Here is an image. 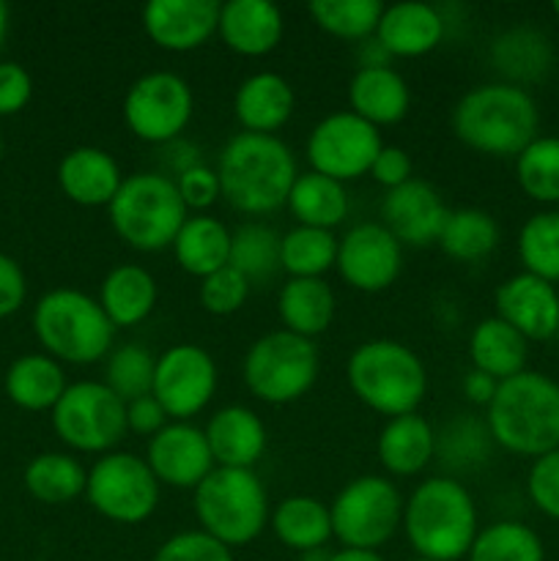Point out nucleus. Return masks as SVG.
I'll return each mask as SVG.
<instances>
[{
	"instance_id": "nucleus-1",
	"label": "nucleus",
	"mask_w": 559,
	"mask_h": 561,
	"mask_svg": "<svg viewBox=\"0 0 559 561\" xmlns=\"http://www.w3.org/2000/svg\"><path fill=\"white\" fill-rule=\"evenodd\" d=\"M223 201L244 217H266L288 203L299 168L288 142L277 135L239 131L217 159Z\"/></svg>"
},
{
	"instance_id": "nucleus-2",
	"label": "nucleus",
	"mask_w": 559,
	"mask_h": 561,
	"mask_svg": "<svg viewBox=\"0 0 559 561\" xmlns=\"http://www.w3.org/2000/svg\"><path fill=\"white\" fill-rule=\"evenodd\" d=\"M455 137L482 157H518L537 137L540 110L526 88L486 82L455 102L449 115Z\"/></svg>"
},
{
	"instance_id": "nucleus-3",
	"label": "nucleus",
	"mask_w": 559,
	"mask_h": 561,
	"mask_svg": "<svg viewBox=\"0 0 559 561\" xmlns=\"http://www.w3.org/2000/svg\"><path fill=\"white\" fill-rule=\"evenodd\" d=\"M403 529L414 557L460 561L480 531L471 493L455 477H427L403 502Z\"/></svg>"
},
{
	"instance_id": "nucleus-4",
	"label": "nucleus",
	"mask_w": 559,
	"mask_h": 561,
	"mask_svg": "<svg viewBox=\"0 0 559 561\" xmlns=\"http://www.w3.org/2000/svg\"><path fill=\"white\" fill-rule=\"evenodd\" d=\"M491 442L521 458H540L559 449V383L543 373L524 370L499 381L486 409Z\"/></svg>"
},
{
	"instance_id": "nucleus-5",
	"label": "nucleus",
	"mask_w": 559,
	"mask_h": 561,
	"mask_svg": "<svg viewBox=\"0 0 559 561\" xmlns=\"http://www.w3.org/2000/svg\"><path fill=\"white\" fill-rule=\"evenodd\" d=\"M345 381L362 405L387 420L417 414L427 394V370L417 351L387 337L367 340L351 351Z\"/></svg>"
},
{
	"instance_id": "nucleus-6",
	"label": "nucleus",
	"mask_w": 559,
	"mask_h": 561,
	"mask_svg": "<svg viewBox=\"0 0 559 561\" xmlns=\"http://www.w3.org/2000/svg\"><path fill=\"white\" fill-rule=\"evenodd\" d=\"M33 334L44 354L60 365H93L113 351L115 327L96 296L77 288H55L33 307Z\"/></svg>"
},
{
	"instance_id": "nucleus-7",
	"label": "nucleus",
	"mask_w": 559,
	"mask_h": 561,
	"mask_svg": "<svg viewBox=\"0 0 559 561\" xmlns=\"http://www.w3.org/2000/svg\"><path fill=\"white\" fill-rule=\"evenodd\" d=\"M192 510L201 531L230 551L250 546L266 531L269 493L252 469H217L192 491Z\"/></svg>"
},
{
	"instance_id": "nucleus-8",
	"label": "nucleus",
	"mask_w": 559,
	"mask_h": 561,
	"mask_svg": "<svg viewBox=\"0 0 559 561\" xmlns=\"http://www.w3.org/2000/svg\"><path fill=\"white\" fill-rule=\"evenodd\" d=\"M107 217L126 247L159 252L173 247L190 211L168 173H132L115 192Z\"/></svg>"
},
{
	"instance_id": "nucleus-9",
	"label": "nucleus",
	"mask_w": 559,
	"mask_h": 561,
	"mask_svg": "<svg viewBox=\"0 0 559 561\" xmlns=\"http://www.w3.org/2000/svg\"><path fill=\"white\" fill-rule=\"evenodd\" d=\"M318 370L321 356L316 343L285 329L261 334L241 362L244 387L266 405H288L305 398L316 387Z\"/></svg>"
},
{
	"instance_id": "nucleus-10",
	"label": "nucleus",
	"mask_w": 559,
	"mask_h": 561,
	"mask_svg": "<svg viewBox=\"0 0 559 561\" xmlns=\"http://www.w3.org/2000/svg\"><path fill=\"white\" fill-rule=\"evenodd\" d=\"M403 502L389 477L362 474L345 482L329 504L334 540L343 548L378 551L398 535L403 524Z\"/></svg>"
},
{
	"instance_id": "nucleus-11",
	"label": "nucleus",
	"mask_w": 559,
	"mask_h": 561,
	"mask_svg": "<svg viewBox=\"0 0 559 561\" xmlns=\"http://www.w3.org/2000/svg\"><path fill=\"white\" fill-rule=\"evenodd\" d=\"M53 431L66 447L85 455L115 453L126 436V403L104 381H77L66 387L49 411Z\"/></svg>"
},
{
	"instance_id": "nucleus-12",
	"label": "nucleus",
	"mask_w": 559,
	"mask_h": 561,
	"mask_svg": "<svg viewBox=\"0 0 559 561\" xmlns=\"http://www.w3.org/2000/svg\"><path fill=\"white\" fill-rule=\"evenodd\" d=\"M159 482L146 458L135 453H107L88 469L85 499L104 520L137 526L157 513Z\"/></svg>"
},
{
	"instance_id": "nucleus-13",
	"label": "nucleus",
	"mask_w": 559,
	"mask_h": 561,
	"mask_svg": "<svg viewBox=\"0 0 559 561\" xmlns=\"http://www.w3.org/2000/svg\"><path fill=\"white\" fill-rule=\"evenodd\" d=\"M195 113L190 82L175 71H148L124 96V124L137 140L168 146L179 140Z\"/></svg>"
},
{
	"instance_id": "nucleus-14",
	"label": "nucleus",
	"mask_w": 559,
	"mask_h": 561,
	"mask_svg": "<svg viewBox=\"0 0 559 561\" xmlns=\"http://www.w3.org/2000/svg\"><path fill=\"white\" fill-rule=\"evenodd\" d=\"M381 148V131L376 126L351 110H338L312 126L305 153L312 173L349 184L370 173Z\"/></svg>"
},
{
	"instance_id": "nucleus-15",
	"label": "nucleus",
	"mask_w": 559,
	"mask_h": 561,
	"mask_svg": "<svg viewBox=\"0 0 559 561\" xmlns=\"http://www.w3.org/2000/svg\"><path fill=\"white\" fill-rule=\"evenodd\" d=\"M217 362L203 345L179 343L157 356L151 394L168 411L170 422H190L217 394Z\"/></svg>"
},
{
	"instance_id": "nucleus-16",
	"label": "nucleus",
	"mask_w": 559,
	"mask_h": 561,
	"mask_svg": "<svg viewBox=\"0 0 559 561\" xmlns=\"http://www.w3.org/2000/svg\"><path fill=\"white\" fill-rule=\"evenodd\" d=\"M340 279L360 294L392 288L403 268V244L381 222H360L338 239Z\"/></svg>"
},
{
	"instance_id": "nucleus-17",
	"label": "nucleus",
	"mask_w": 559,
	"mask_h": 561,
	"mask_svg": "<svg viewBox=\"0 0 559 561\" xmlns=\"http://www.w3.org/2000/svg\"><path fill=\"white\" fill-rule=\"evenodd\" d=\"M146 463L159 485L175 491H195L217 469L206 433L192 422H168L157 436L148 438Z\"/></svg>"
},
{
	"instance_id": "nucleus-18",
	"label": "nucleus",
	"mask_w": 559,
	"mask_h": 561,
	"mask_svg": "<svg viewBox=\"0 0 559 561\" xmlns=\"http://www.w3.org/2000/svg\"><path fill=\"white\" fill-rule=\"evenodd\" d=\"M142 31L164 53L201 49L219 27L217 0H151L142 5Z\"/></svg>"
},
{
	"instance_id": "nucleus-19",
	"label": "nucleus",
	"mask_w": 559,
	"mask_h": 561,
	"mask_svg": "<svg viewBox=\"0 0 559 561\" xmlns=\"http://www.w3.org/2000/svg\"><path fill=\"white\" fill-rule=\"evenodd\" d=\"M497 318L515 329L529 343L551 340L559 332V294L557 285L518 272L504 279L493 296Z\"/></svg>"
},
{
	"instance_id": "nucleus-20",
	"label": "nucleus",
	"mask_w": 559,
	"mask_h": 561,
	"mask_svg": "<svg viewBox=\"0 0 559 561\" xmlns=\"http://www.w3.org/2000/svg\"><path fill=\"white\" fill-rule=\"evenodd\" d=\"M447 214L438 192L422 179L389 190L381 201V225L406 247H427L438 241Z\"/></svg>"
},
{
	"instance_id": "nucleus-21",
	"label": "nucleus",
	"mask_w": 559,
	"mask_h": 561,
	"mask_svg": "<svg viewBox=\"0 0 559 561\" xmlns=\"http://www.w3.org/2000/svg\"><path fill=\"white\" fill-rule=\"evenodd\" d=\"M447 25L438 5L403 0L384 5L376 27V42L389 58H422L442 44Z\"/></svg>"
},
{
	"instance_id": "nucleus-22",
	"label": "nucleus",
	"mask_w": 559,
	"mask_h": 561,
	"mask_svg": "<svg viewBox=\"0 0 559 561\" xmlns=\"http://www.w3.org/2000/svg\"><path fill=\"white\" fill-rule=\"evenodd\" d=\"M283 11L269 0H228L219 3L217 36L241 58H263L283 42Z\"/></svg>"
},
{
	"instance_id": "nucleus-23",
	"label": "nucleus",
	"mask_w": 559,
	"mask_h": 561,
	"mask_svg": "<svg viewBox=\"0 0 559 561\" xmlns=\"http://www.w3.org/2000/svg\"><path fill=\"white\" fill-rule=\"evenodd\" d=\"M206 442L214 463L223 469H255L269 444L266 425L247 405H225L208 416Z\"/></svg>"
},
{
	"instance_id": "nucleus-24",
	"label": "nucleus",
	"mask_w": 559,
	"mask_h": 561,
	"mask_svg": "<svg viewBox=\"0 0 559 561\" xmlns=\"http://www.w3.org/2000/svg\"><path fill=\"white\" fill-rule=\"evenodd\" d=\"M126 175L110 151L99 146H77L58 164V186L82 208H107Z\"/></svg>"
},
{
	"instance_id": "nucleus-25",
	"label": "nucleus",
	"mask_w": 559,
	"mask_h": 561,
	"mask_svg": "<svg viewBox=\"0 0 559 561\" xmlns=\"http://www.w3.org/2000/svg\"><path fill=\"white\" fill-rule=\"evenodd\" d=\"M296 93L277 71H255L233 93V115L239 126L252 135H274L290 121Z\"/></svg>"
},
{
	"instance_id": "nucleus-26",
	"label": "nucleus",
	"mask_w": 559,
	"mask_h": 561,
	"mask_svg": "<svg viewBox=\"0 0 559 561\" xmlns=\"http://www.w3.org/2000/svg\"><path fill=\"white\" fill-rule=\"evenodd\" d=\"M351 113L365 118L376 129L395 126L409 115L411 88L392 66H367L356 69L349 82Z\"/></svg>"
},
{
	"instance_id": "nucleus-27",
	"label": "nucleus",
	"mask_w": 559,
	"mask_h": 561,
	"mask_svg": "<svg viewBox=\"0 0 559 561\" xmlns=\"http://www.w3.org/2000/svg\"><path fill=\"white\" fill-rule=\"evenodd\" d=\"M438 453V436L420 414L395 416L384 422L376 442V455L389 477H414L431 466Z\"/></svg>"
},
{
	"instance_id": "nucleus-28",
	"label": "nucleus",
	"mask_w": 559,
	"mask_h": 561,
	"mask_svg": "<svg viewBox=\"0 0 559 561\" xmlns=\"http://www.w3.org/2000/svg\"><path fill=\"white\" fill-rule=\"evenodd\" d=\"M157 279L137 263H121L104 274L96 301L115 329H132L146 321L157 307Z\"/></svg>"
},
{
	"instance_id": "nucleus-29",
	"label": "nucleus",
	"mask_w": 559,
	"mask_h": 561,
	"mask_svg": "<svg viewBox=\"0 0 559 561\" xmlns=\"http://www.w3.org/2000/svg\"><path fill=\"white\" fill-rule=\"evenodd\" d=\"M338 299L327 279L288 277L277 294V316L283 329L305 340H316L334 321Z\"/></svg>"
},
{
	"instance_id": "nucleus-30",
	"label": "nucleus",
	"mask_w": 559,
	"mask_h": 561,
	"mask_svg": "<svg viewBox=\"0 0 559 561\" xmlns=\"http://www.w3.org/2000/svg\"><path fill=\"white\" fill-rule=\"evenodd\" d=\"M230 236L233 230L225 228V222L212 214H190L170 250L181 272L206 279L230 263Z\"/></svg>"
},
{
	"instance_id": "nucleus-31",
	"label": "nucleus",
	"mask_w": 559,
	"mask_h": 561,
	"mask_svg": "<svg viewBox=\"0 0 559 561\" xmlns=\"http://www.w3.org/2000/svg\"><path fill=\"white\" fill-rule=\"evenodd\" d=\"M5 394L22 411H53L66 392L64 365L47 354L16 356L3 378Z\"/></svg>"
},
{
	"instance_id": "nucleus-32",
	"label": "nucleus",
	"mask_w": 559,
	"mask_h": 561,
	"mask_svg": "<svg viewBox=\"0 0 559 561\" xmlns=\"http://www.w3.org/2000/svg\"><path fill=\"white\" fill-rule=\"evenodd\" d=\"M269 529L285 548L296 553L327 548V542L334 537L329 504L305 493L283 499L269 515Z\"/></svg>"
},
{
	"instance_id": "nucleus-33",
	"label": "nucleus",
	"mask_w": 559,
	"mask_h": 561,
	"mask_svg": "<svg viewBox=\"0 0 559 561\" xmlns=\"http://www.w3.org/2000/svg\"><path fill=\"white\" fill-rule=\"evenodd\" d=\"M471 367L497 381L518 376L526 370L529 359V340L521 337L502 318H486L469 334Z\"/></svg>"
},
{
	"instance_id": "nucleus-34",
	"label": "nucleus",
	"mask_w": 559,
	"mask_h": 561,
	"mask_svg": "<svg viewBox=\"0 0 559 561\" xmlns=\"http://www.w3.org/2000/svg\"><path fill=\"white\" fill-rule=\"evenodd\" d=\"M285 208H288L290 217L296 219V225L332 230L334 233V228L343 225L345 217H349L351 203L345 184L307 170V173L296 175Z\"/></svg>"
},
{
	"instance_id": "nucleus-35",
	"label": "nucleus",
	"mask_w": 559,
	"mask_h": 561,
	"mask_svg": "<svg viewBox=\"0 0 559 561\" xmlns=\"http://www.w3.org/2000/svg\"><path fill=\"white\" fill-rule=\"evenodd\" d=\"M491 60L497 66L502 82L524 88L526 82H537L551 69V44L535 27H510L499 33L491 44Z\"/></svg>"
},
{
	"instance_id": "nucleus-36",
	"label": "nucleus",
	"mask_w": 559,
	"mask_h": 561,
	"mask_svg": "<svg viewBox=\"0 0 559 561\" xmlns=\"http://www.w3.org/2000/svg\"><path fill=\"white\" fill-rule=\"evenodd\" d=\"M25 488L42 504H69L85 496L88 469L69 453H42L25 466Z\"/></svg>"
},
{
	"instance_id": "nucleus-37",
	"label": "nucleus",
	"mask_w": 559,
	"mask_h": 561,
	"mask_svg": "<svg viewBox=\"0 0 559 561\" xmlns=\"http://www.w3.org/2000/svg\"><path fill=\"white\" fill-rule=\"evenodd\" d=\"M436 244L453 261L480 263L499 247V225L482 208H458L447 214Z\"/></svg>"
},
{
	"instance_id": "nucleus-38",
	"label": "nucleus",
	"mask_w": 559,
	"mask_h": 561,
	"mask_svg": "<svg viewBox=\"0 0 559 561\" xmlns=\"http://www.w3.org/2000/svg\"><path fill=\"white\" fill-rule=\"evenodd\" d=\"M338 261V236L332 230L296 225L280 236V268L296 279H323Z\"/></svg>"
},
{
	"instance_id": "nucleus-39",
	"label": "nucleus",
	"mask_w": 559,
	"mask_h": 561,
	"mask_svg": "<svg viewBox=\"0 0 559 561\" xmlns=\"http://www.w3.org/2000/svg\"><path fill=\"white\" fill-rule=\"evenodd\" d=\"M469 561H546V546L532 526L521 520H497L477 531Z\"/></svg>"
},
{
	"instance_id": "nucleus-40",
	"label": "nucleus",
	"mask_w": 559,
	"mask_h": 561,
	"mask_svg": "<svg viewBox=\"0 0 559 561\" xmlns=\"http://www.w3.org/2000/svg\"><path fill=\"white\" fill-rule=\"evenodd\" d=\"M252 283H269L280 268V233L263 222H244L230 236V263Z\"/></svg>"
},
{
	"instance_id": "nucleus-41",
	"label": "nucleus",
	"mask_w": 559,
	"mask_h": 561,
	"mask_svg": "<svg viewBox=\"0 0 559 561\" xmlns=\"http://www.w3.org/2000/svg\"><path fill=\"white\" fill-rule=\"evenodd\" d=\"M384 3L378 0H312L310 16L323 33L343 42H367L376 36Z\"/></svg>"
},
{
	"instance_id": "nucleus-42",
	"label": "nucleus",
	"mask_w": 559,
	"mask_h": 561,
	"mask_svg": "<svg viewBox=\"0 0 559 561\" xmlns=\"http://www.w3.org/2000/svg\"><path fill=\"white\" fill-rule=\"evenodd\" d=\"M518 257L526 274L559 283V211H537L521 225Z\"/></svg>"
},
{
	"instance_id": "nucleus-43",
	"label": "nucleus",
	"mask_w": 559,
	"mask_h": 561,
	"mask_svg": "<svg viewBox=\"0 0 559 561\" xmlns=\"http://www.w3.org/2000/svg\"><path fill=\"white\" fill-rule=\"evenodd\" d=\"M515 179L535 203H559V137L537 135L515 157Z\"/></svg>"
},
{
	"instance_id": "nucleus-44",
	"label": "nucleus",
	"mask_w": 559,
	"mask_h": 561,
	"mask_svg": "<svg viewBox=\"0 0 559 561\" xmlns=\"http://www.w3.org/2000/svg\"><path fill=\"white\" fill-rule=\"evenodd\" d=\"M153 370H157V356L148 354V348L142 345L126 343L110 351L107 365H104V383L124 403H132V400L151 394Z\"/></svg>"
},
{
	"instance_id": "nucleus-45",
	"label": "nucleus",
	"mask_w": 559,
	"mask_h": 561,
	"mask_svg": "<svg viewBox=\"0 0 559 561\" xmlns=\"http://www.w3.org/2000/svg\"><path fill=\"white\" fill-rule=\"evenodd\" d=\"M250 288L252 285L244 274L236 272L233 266H225L201 279V307L208 316H233L247 305Z\"/></svg>"
},
{
	"instance_id": "nucleus-46",
	"label": "nucleus",
	"mask_w": 559,
	"mask_h": 561,
	"mask_svg": "<svg viewBox=\"0 0 559 561\" xmlns=\"http://www.w3.org/2000/svg\"><path fill=\"white\" fill-rule=\"evenodd\" d=\"M153 561H233V551L206 531L190 529L168 537L153 553Z\"/></svg>"
},
{
	"instance_id": "nucleus-47",
	"label": "nucleus",
	"mask_w": 559,
	"mask_h": 561,
	"mask_svg": "<svg viewBox=\"0 0 559 561\" xmlns=\"http://www.w3.org/2000/svg\"><path fill=\"white\" fill-rule=\"evenodd\" d=\"M526 493L546 518L559 520V449L532 460Z\"/></svg>"
},
{
	"instance_id": "nucleus-48",
	"label": "nucleus",
	"mask_w": 559,
	"mask_h": 561,
	"mask_svg": "<svg viewBox=\"0 0 559 561\" xmlns=\"http://www.w3.org/2000/svg\"><path fill=\"white\" fill-rule=\"evenodd\" d=\"M175 190H179L181 201H184L186 211L192 214H208V208L223 197L219 190V175L208 164H192L181 175H175Z\"/></svg>"
},
{
	"instance_id": "nucleus-49",
	"label": "nucleus",
	"mask_w": 559,
	"mask_h": 561,
	"mask_svg": "<svg viewBox=\"0 0 559 561\" xmlns=\"http://www.w3.org/2000/svg\"><path fill=\"white\" fill-rule=\"evenodd\" d=\"M33 96V80L16 60H0V118L16 115Z\"/></svg>"
},
{
	"instance_id": "nucleus-50",
	"label": "nucleus",
	"mask_w": 559,
	"mask_h": 561,
	"mask_svg": "<svg viewBox=\"0 0 559 561\" xmlns=\"http://www.w3.org/2000/svg\"><path fill=\"white\" fill-rule=\"evenodd\" d=\"M370 175L376 184H381L384 190H398V186L409 184L414 179V162H411L409 151L400 146H384L378 151L376 162H373Z\"/></svg>"
},
{
	"instance_id": "nucleus-51",
	"label": "nucleus",
	"mask_w": 559,
	"mask_h": 561,
	"mask_svg": "<svg viewBox=\"0 0 559 561\" xmlns=\"http://www.w3.org/2000/svg\"><path fill=\"white\" fill-rule=\"evenodd\" d=\"M27 279L20 263L0 252V318H9L25 305Z\"/></svg>"
},
{
	"instance_id": "nucleus-52",
	"label": "nucleus",
	"mask_w": 559,
	"mask_h": 561,
	"mask_svg": "<svg viewBox=\"0 0 559 561\" xmlns=\"http://www.w3.org/2000/svg\"><path fill=\"white\" fill-rule=\"evenodd\" d=\"M168 422V411L162 409V403L153 394H146V398H137L132 403H126V427L132 433H137V436H157Z\"/></svg>"
},
{
	"instance_id": "nucleus-53",
	"label": "nucleus",
	"mask_w": 559,
	"mask_h": 561,
	"mask_svg": "<svg viewBox=\"0 0 559 561\" xmlns=\"http://www.w3.org/2000/svg\"><path fill=\"white\" fill-rule=\"evenodd\" d=\"M460 389H464V398L469 400L471 405H482V409H488L493 400V394H497L499 381L471 367V370L464 376V381H460Z\"/></svg>"
},
{
	"instance_id": "nucleus-54",
	"label": "nucleus",
	"mask_w": 559,
	"mask_h": 561,
	"mask_svg": "<svg viewBox=\"0 0 559 561\" xmlns=\"http://www.w3.org/2000/svg\"><path fill=\"white\" fill-rule=\"evenodd\" d=\"M164 162H168L170 168V179H175V175H181L184 170H190L192 164H201V153H197L195 146H190V142H184L179 137V140L164 146Z\"/></svg>"
},
{
	"instance_id": "nucleus-55",
	"label": "nucleus",
	"mask_w": 559,
	"mask_h": 561,
	"mask_svg": "<svg viewBox=\"0 0 559 561\" xmlns=\"http://www.w3.org/2000/svg\"><path fill=\"white\" fill-rule=\"evenodd\" d=\"M332 561H387L378 551H360V548H340L332 553Z\"/></svg>"
},
{
	"instance_id": "nucleus-56",
	"label": "nucleus",
	"mask_w": 559,
	"mask_h": 561,
	"mask_svg": "<svg viewBox=\"0 0 559 561\" xmlns=\"http://www.w3.org/2000/svg\"><path fill=\"white\" fill-rule=\"evenodd\" d=\"M5 36H9V5L0 3V49H3Z\"/></svg>"
},
{
	"instance_id": "nucleus-57",
	"label": "nucleus",
	"mask_w": 559,
	"mask_h": 561,
	"mask_svg": "<svg viewBox=\"0 0 559 561\" xmlns=\"http://www.w3.org/2000/svg\"><path fill=\"white\" fill-rule=\"evenodd\" d=\"M299 561H332V553H329L327 548H318V551L299 553Z\"/></svg>"
},
{
	"instance_id": "nucleus-58",
	"label": "nucleus",
	"mask_w": 559,
	"mask_h": 561,
	"mask_svg": "<svg viewBox=\"0 0 559 561\" xmlns=\"http://www.w3.org/2000/svg\"><path fill=\"white\" fill-rule=\"evenodd\" d=\"M551 11H554V14H557V20H559V0H554V5H551Z\"/></svg>"
},
{
	"instance_id": "nucleus-59",
	"label": "nucleus",
	"mask_w": 559,
	"mask_h": 561,
	"mask_svg": "<svg viewBox=\"0 0 559 561\" xmlns=\"http://www.w3.org/2000/svg\"><path fill=\"white\" fill-rule=\"evenodd\" d=\"M0 162H3V131H0Z\"/></svg>"
},
{
	"instance_id": "nucleus-60",
	"label": "nucleus",
	"mask_w": 559,
	"mask_h": 561,
	"mask_svg": "<svg viewBox=\"0 0 559 561\" xmlns=\"http://www.w3.org/2000/svg\"><path fill=\"white\" fill-rule=\"evenodd\" d=\"M406 561H431V559H422V557H414V559H406Z\"/></svg>"
}]
</instances>
